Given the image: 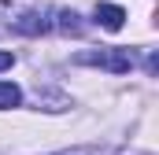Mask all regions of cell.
<instances>
[{"label": "cell", "mask_w": 159, "mask_h": 155, "mask_svg": "<svg viewBox=\"0 0 159 155\" xmlns=\"http://www.w3.org/2000/svg\"><path fill=\"white\" fill-rule=\"evenodd\" d=\"M74 63H81V67H104L111 74H129L137 67V55L129 48H89V52L74 55Z\"/></svg>", "instance_id": "cell-1"}, {"label": "cell", "mask_w": 159, "mask_h": 155, "mask_svg": "<svg viewBox=\"0 0 159 155\" xmlns=\"http://www.w3.org/2000/svg\"><path fill=\"white\" fill-rule=\"evenodd\" d=\"M11 30H15V33H26V37H37L44 30H52V19H48L44 11H22V15L11 19Z\"/></svg>", "instance_id": "cell-2"}, {"label": "cell", "mask_w": 159, "mask_h": 155, "mask_svg": "<svg viewBox=\"0 0 159 155\" xmlns=\"http://www.w3.org/2000/svg\"><path fill=\"white\" fill-rule=\"evenodd\" d=\"M93 19H96V26H104V30H122V22H126V11H122L119 4H96V11H93Z\"/></svg>", "instance_id": "cell-3"}, {"label": "cell", "mask_w": 159, "mask_h": 155, "mask_svg": "<svg viewBox=\"0 0 159 155\" xmlns=\"http://www.w3.org/2000/svg\"><path fill=\"white\" fill-rule=\"evenodd\" d=\"M22 104V89L15 81H0V111H11Z\"/></svg>", "instance_id": "cell-4"}, {"label": "cell", "mask_w": 159, "mask_h": 155, "mask_svg": "<svg viewBox=\"0 0 159 155\" xmlns=\"http://www.w3.org/2000/svg\"><path fill=\"white\" fill-rule=\"evenodd\" d=\"M78 19H81L78 11H70V7H59V11H56V22H52V26H59L63 33H81V22H78Z\"/></svg>", "instance_id": "cell-5"}, {"label": "cell", "mask_w": 159, "mask_h": 155, "mask_svg": "<svg viewBox=\"0 0 159 155\" xmlns=\"http://www.w3.org/2000/svg\"><path fill=\"white\" fill-rule=\"evenodd\" d=\"M15 67V55L11 52H0V70H11Z\"/></svg>", "instance_id": "cell-6"}]
</instances>
